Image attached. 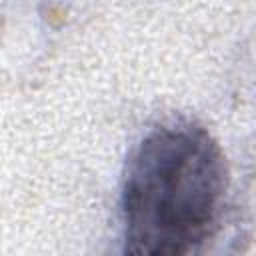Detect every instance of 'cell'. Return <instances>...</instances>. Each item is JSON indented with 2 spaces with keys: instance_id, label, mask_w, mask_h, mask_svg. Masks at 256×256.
Wrapping results in <instances>:
<instances>
[{
  "instance_id": "obj_1",
  "label": "cell",
  "mask_w": 256,
  "mask_h": 256,
  "mask_svg": "<svg viewBox=\"0 0 256 256\" xmlns=\"http://www.w3.org/2000/svg\"><path fill=\"white\" fill-rule=\"evenodd\" d=\"M226 192V158L208 130L198 124L154 128L132 150L122 174L124 252H198L218 228Z\"/></svg>"
}]
</instances>
